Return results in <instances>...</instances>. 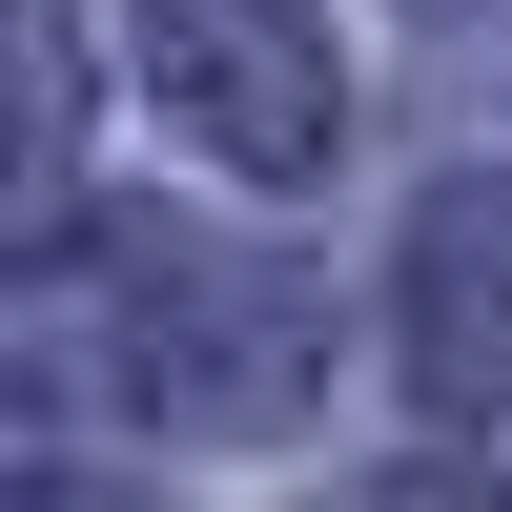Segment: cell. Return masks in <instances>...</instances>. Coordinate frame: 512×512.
I'll list each match as a JSON object with an SVG mask.
<instances>
[{
	"instance_id": "5",
	"label": "cell",
	"mask_w": 512,
	"mask_h": 512,
	"mask_svg": "<svg viewBox=\"0 0 512 512\" xmlns=\"http://www.w3.org/2000/svg\"><path fill=\"white\" fill-rule=\"evenodd\" d=\"M369 512H512V492H492V472H451V451H431V472H390Z\"/></svg>"
},
{
	"instance_id": "4",
	"label": "cell",
	"mask_w": 512,
	"mask_h": 512,
	"mask_svg": "<svg viewBox=\"0 0 512 512\" xmlns=\"http://www.w3.org/2000/svg\"><path fill=\"white\" fill-rule=\"evenodd\" d=\"M62 144H82V41H62V0H0V205L62 185Z\"/></svg>"
},
{
	"instance_id": "1",
	"label": "cell",
	"mask_w": 512,
	"mask_h": 512,
	"mask_svg": "<svg viewBox=\"0 0 512 512\" xmlns=\"http://www.w3.org/2000/svg\"><path fill=\"white\" fill-rule=\"evenodd\" d=\"M82 267L123 287L103 308V369L144 410H185V431H246V410H287L308 390V287L287 267H246V246H185V226H103Z\"/></svg>"
},
{
	"instance_id": "2",
	"label": "cell",
	"mask_w": 512,
	"mask_h": 512,
	"mask_svg": "<svg viewBox=\"0 0 512 512\" xmlns=\"http://www.w3.org/2000/svg\"><path fill=\"white\" fill-rule=\"evenodd\" d=\"M144 82L246 185H328L349 164V41H328V0H144Z\"/></svg>"
},
{
	"instance_id": "3",
	"label": "cell",
	"mask_w": 512,
	"mask_h": 512,
	"mask_svg": "<svg viewBox=\"0 0 512 512\" xmlns=\"http://www.w3.org/2000/svg\"><path fill=\"white\" fill-rule=\"evenodd\" d=\"M390 349H410V390H431L451 431H512V185H492V164L410 205V267H390Z\"/></svg>"
},
{
	"instance_id": "6",
	"label": "cell",
	"mask_w": 512,
	"mask_h": 512,
	"mask_svg": "<svg viewBox=\"0 0 512 512\" xmlns=\"http://www.w3.org/2000/svg\"><path fill=\"white\" fill-rule=\"evenodd\" d=\"M0 512H144V492H103V472H21Z\"/></svg>"
},
{
	"instance_id": "7",
	"label": "cell",
	"mask_w": 512,
	"mask_h": 512,
	"mask_svg": "<svg viewBox=\"0 0 512 512\" xmlns=\"http://www.w3.org/2000/svg\"><path fill=\"white\" fill-rule=\"evenodd\" d=\"M431 21H472V0H431Z\"/></svg>"
}]
</instances>
